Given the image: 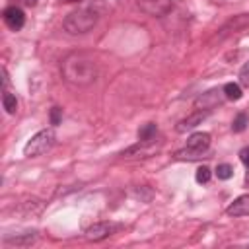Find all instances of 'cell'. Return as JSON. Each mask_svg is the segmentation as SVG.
<instances>
[{
	"instance_id": "obj_1",
	"label": "cell",
	"mask_w": 249,
	"mask_h": 249,
	"mask_svg": "<svg viewBox=\"0 0 249 249\" xmlns=\"http://www.w3.org/2000/svg\"><path fill=\"white\" fill-rule=\"evenodd\" d=\"M60 74L62 80L72 86H89L97 78V62L91 54L74 51L66 54L60 62Z\"/></svg>"
},
{
	"instance_id": "obj_2",
	"label": "cell",
	"mask_w": 249,
	"mask_h": 249,
	"mask_svg": "<svg viewBox=\"0 0 249 249\" xmlns=\"http://www.w3.org/2000/svg\"><path fill=\"white\" fill-rule=\"evenodd\" d=\"M99 19V14L93 10V8H80L76 12H70L64 21H62V27L66 33L70 35H82V33H88L95 27Z\"/></svg>"
},
{
	"instance_id": "obj_3",
	"label": "cell",
	"mask_w": 249,
	"mask_h": 249,
	"mask_svg": "<svg viewBox=\"0 0 249 249\" xmlns=\"http://www.w3.org/2000/svg\"><path fill=\"white\" fill-rule=\"evenodd\" d=\"M56 142V134L53 128H43L39 132H35L27 144L23 146V156L25 158H37V156H43L47 154Z\"/></svg>"
},
{
	"instance_id": "obj_4",
	"label": "cell",
	"mask_w": 249,
	"mask_h": 249,
	"mask_svg": "<svg viewBox=\"0 0 249 249\" xmlns=\"http://www.w3.org/2000/svg\"><path fill=\"white\" fill-rule=\"evenodd\" d=\"M119 228H121V226H119V224H113V222H95V224H91V226L86 230L84 237H86L88 241H103V239H107L109 235H113Z\"/></svg>"
},
{
	"instance_id": "obj_5",
	"label": "cell",
	"mask_w": 249,
	"mask_h": 249,
	"mask_svg": "<svg viewBox=\"0 0 249 249\" xmlns=\"http://www.w3.org/2000/svg\"><path fill=\"white\" fill-rule=\"evenodd\" d=\"M136 6L152 18H163L165 14L171 12L173 2L171 0H136Z\"/></svg>"
},
{
	"instance_id": "obj_6",
	"label": "cell",
	"mask_w": 249,
	"mask_h": 249,
	"mask_svg": "<svg viewBox=\"0 0 249 249\" xmlns=\"http://www.w3.org/2000/svg\"><path fill=\"white\" fill-rule=\"evenodd\" d=\"M2 19H4L6 27H10L12 31H19L25 25V12L19 6H8L2 12Z\"/></svg>"
},
{
	"instance_id": "obj_7",
	"label": "cell",
	"mask_w": 249,
	"mask_h": 249,
	"mask_svg": "<svg viewBox=\"0 0 249 249\" xmlns=\"http://www.w3.org/2000/svg\"><path fill=\"white\" fill-rule=\"evenodd\" d=\"M208 115H210V111H206V109H204V111H202V109H196V111H195V113H191L189 117L181 119V121L175 124V130H177V132H181V134H183V132H187V130H193V128H196V126H198V124H200Z\"/></svg>"
},
{
	"instance_id": "obj_8",
	"label": "cell",
	"mask_w": 249,
	"mask_h": 249,
	"mask_svg": "<svg viewBox=\"0 0 249 249\" xmlns=\"http://www.w3.org/2000/svg\"><path fill=\"white\" fill-rule=\"evenodd\" d=\"M37 231H23V233H14V235H4L2 241L4 245H10V247H29L37 241Z\"/></svg>"
},
{
	"instance_id": "obj_9",
	"label": "cell",
	"mask_w": 249,
	"mask_h": 249,
	"mask_svg": "<svg viewBox=\"0 0 249 249\" xmlns=\"http://www.w3.org/2000/svg\"><path fill=\"white\" fill-rule=\"evenodd\" d=\"M222 95H224V91H220V89H210V91H206V93H202V95H198V97L195 99V109L212 111V109L220 103Z\"/></svg>"
},
{
	"instance_id": "obj_10",
	"label": "cell",
	"mask_w": 249,
	"mask_h": 249,
	"mask_svg": "<svg viewBox=\"0 0 249 249\" xmlns=\"http://www.w3.org/2000/svg\"><path fill=\"white\" fill-rule=\"evenodd\" d=\"M245 27H249V14H239V16H235L233 19H230V21L224 23V27L220 29L218 37L222 39V37H226L228 33H237V31H241V29H245Z\"/></svg>"
},
{
	"instance_id": "obj_11",
	"label": "cell",
	"mask_w": 249,
	"mask_h": 249,
	"mask_svg": "<svg viewBox=\"0 0 249 249\" xmlns=\"http://www.w3.org/2000/svg\"><path fill=\"white\" fill-rule=\"evenodd\" d=\"M228 216L239 218V216H249V195H241L237 196L228 208H226Z\"/></svg>"
},
{
	"instance_id": "obj_12",
	"label": "cell",
	"mask_w": 249,
	"mask_h": 249,
	"mask_svg": "<svg viewBox=\"0 0 249 249\" xmlns=\"http://www.w3.org/2000/svg\"><path fill=\"white\" fill-rule=\"evenodd\" d=\"M210 142H212V136H210L208 132H193V134L187 138V146H189V148H193V150H202V152H208Z\"/></svg>"
},
{
	"instance_id": "obj_13",
	"label": "cell",
	"mask_w": 249,
	"mask_h": 249,
	"mask_svg": "<svg viewBox=\"0 0 249 249\" xmlns=\"http://www.w3.org/2000/svg\"><path fill=\"white\" fill-rule=\"evenodd\" d=\"M206 154H208V152H202V150H193V148L185 146V148L177 150V152L173 154V158H175V160H179V161H196V160L208 158Z\"/></svg>"
},
{
	"instance_id": "obj_14",
	"label": "cell",
	"mask_w": 249,
	"mask_h": 249,
	"mask_svg": "<svg viewBox=\"0 0 249 249\" xmlns=\"http://www.w3.org/2000/svg\"><path fill=\"white\" fill-rule=\"evenodd\" d=\"M156 134H158L156 123H146V124H142V126L138 128V142H148V144H152L154 138H156Z\"/></svg>"
},
{
	"instance_id": "obj_15",
	"label": "cell",
	"mask_w": 249,
	"mask_h": 249,
	"mask_svg": "<svg viewBox=\"0 0 249 249\" xmlns=\"http://www.w3.org/2000/svg\"><path fill=\"white\" fill-rule=\"evenodd\" d=\"M222 91H224V97L230 99V101H237V99H241V95H243L241 86L235 84V82H228V84L222 88Z\"/></svg>"
},
{
	"instance_id": "obj_16",
	"label": "cell",
	"mask_w": 249,
	"mask_h": 249,
	"mask_svg": "<svg viewBox=\"0 0 249 249\" xmlns=\"http://www.w3.org/2000/svg\"><path fill=\"white\" fill-rule=\"evenodd\" d=\"M2 105H4L8 115H16V111H18V97H16V93L4 89L2 91Z\"/></svg>"
},
{
	"instance_id": "obj_17",
	"label": "cell",
	"mask_w": 249,
	"mask_h": 249,
	"mask_svg": "<svg viewBox=\"0 0 249 249\" xmlns=\"http://www.w3.org/2000/svg\"><path fill=\"white\" fill-rule=\"evenodd\" d=\"M247 124H249L247 115H245V113H237L235 119H233V123H231V130H233V132H243V130L247 128Z\"/></svg>"
},
{
	"instance_id": "obj_18",
	"label": "cell",
	"mask_w": 249,
	"mask_h": 249,
	"mask_svg": "<svg viewBox=\"0 0 249 249\" xmlns=\"http://www.w3.org/2000/svg\"><path fill=\"white\" fill-rule=\"evenodd\" d=\"M216 177L218 179H222V181H228L231 175H233V167L230 165V163H220L218 167H216Z\"/></svg>"
},
{
	"instance_id": "obj_19",
	"label": "cell",
	"mask_w": 249,
	"mask_h": 249,
	"mask_svg": "<svg viewBox=\"0 0 249 249\" xmlns=\"http://www.w3.org/2000/svg\"><path fill=\"white\" fill-rule=\"evenodd\" d=\"M210 177H212V171H210V167H208V165H200V167L196 169V173H195L196 183H208V181H210Z\"/></svg>"
},
{
	"instance_id": "obj_20",
	"label": "cell",
	"mask_w": 249,
	"mask_h": 249,
	"mask_svg": "<svg viewBox=\"0 0 249 249\" xmlns=\"http://www.w3.org/2000/svg\"><path fill=\"white\" fill-rule=\"evenodd\" d=\"M239 86H243V88H249V60L241 66V70H239Z\"/></svg>"
},
{
	"instance_id": "obj_21",
	"label": "cell",
	"mask_w": 249,
	"mask_h": 249,
	"mask_svg": "<svg viewBox=\"0 0 249 249\" xmlns=\"http://www.w3.org/2000/svg\"><path fill=\"white\" fill-rule=\"evenodd\" d=\"M60 121H62V109L60 107H53L51 109V124L56 126Z\"/></svg>"
},
{
	"instance_id": "obj_22",
	"label": "cell",
	"mask_w": 249,
	"mask_h": 249,
	"mask_svg": "<svg viewBox=\"0 0 249 249\" xmlns=\"http://www.w3.org/2000/svg\"><path fill=\"white\" fill-rule=\"evenodd\" d=\"M239 160H241V163H245L249 167V146H245V148L239 150Z\"/></svg>"
},
{
	"instance_id": "obj_23",
	"label": "cell",
	"mask_w": 249,
	"mask_h": 249,
	"mask_svg": "<svg viewBox=\"0 0 249 249\" xmlns=\"http://www.w3.org/2000/svg\"><path fill=\"white\" fill-rule=\"evenodd\" d=\"M18 2H21V4H23V6H29V8H31V6H35V4H37V0H18Z\"/></svg>"
},
{
	"instance_id": "obj_24",
	"label": "cell",
	"mask_w": 249,
	"mask_h": 249,
	"mask_svg": "<svg viewBox=\"0 0 249 249\" xmlns=\"http://www.w3.org/2000/svg\"><path fill=\"white\" fill-rule=\"evenodd\" d=\"M64 4H74V2H82V0H62Z\"/></svg>"
},
{
	"instance_id": "obj_25",
	"label": "cell",
	"mask_w": 249,
	"mask_h": 249,
	"mask_svg": "<svg viewBox=\"0 0 249 249\" xmlns=\"http://www.w3.org/2000/svg\"><path fill=\"white\" fill-rule=\"evenodd\" d=\"M245 185H249V167H247V173H245Z\"/></svg>"
}]
</instances>
